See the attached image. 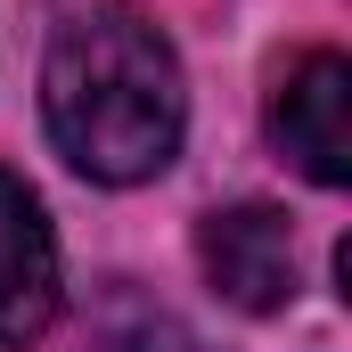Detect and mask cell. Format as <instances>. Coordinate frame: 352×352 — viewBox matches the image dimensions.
<instances>
[{
  "mask_svg": "<svg viewBox=\"0 0 352 352\" xmlns=\"http://www.w3.org/2000/svg\"><path fill=\"white\" fill-rule=\"evenodd\" d=\"M41 115H50L58 156L82 180H107V188L156 180L180 148V123H188L173 41L140 8H123V0L74 8L50 33Z\"/></svg>",
  "mask_w": 352,
  "mask_h": 352,
  "instance_id": "6da1fadb",
  "label": "cell"
},
{
  "mask_svg": "<svg viewBox=\"0 0 352 352\" xmlns=\"http://www.w3.org/2000/svg\"><path fill=\"white\" fill-rule=\"evenodd\" d=\"M58 320V238L41 197L0 173V344H33Z\"/></svg>",
  "mask_w": 352,
  "mask_h": 352,
  "instance_id": "277c9868",
  "label": "cell"
},
{
  "mask_svg": "<svg viewBox=\"0 0 352 352\" xmlns=\"http://www.w3.org/2000/svg\"><path fill=\"white\" fill-rule=\"evenodd\" d=\"M197 263L221 303L238 311H287L295 303V230L278 205H230L197 230Z\"/></svg>",
  "mask_w": 352,
  "mask_h": 352,
  "instance_id": "3957f363",
  "label": "cell"
},
{
  "mask_svg": "<svg viewBox=\"0 0 352 352\" xmlns=\"http://www.w3.org/2000/svg\"><path fill=\"white\" fill-rule=\"evenodd\" d=\"M131 352H197V344H188V336H173V328H156V336H140Z\"/></svg>",
  "mask_w": 352,
  "mask_h": 352,
  "instance_id": "5b68a950",
  "label": "cell"
},
{
  "mask_svg": "<svg viewBox=\"0 0 352 352\" xmlns=\"http://www.w3.org/2000/svg\"><path fill=\"white\" fill-rule=\"evenodd\" d=\"M270 140L320 188L352 180V66L336 50H311V58H295L278 74V90H270Z\"/></svg>",
  "mask_w": 352,
  "mask_h": 352,
  "instance_id": "7a4b0ae2",
  "label": "cell"
}]
</instances>
